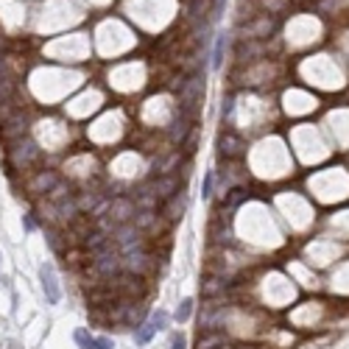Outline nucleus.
Wrapping results in <instances>:
<instances>
[{"label": "nucleus", "mask_w": 349, "mask_h": 349, "mask_svg": "<svg viewBox=\"0 0 349 349\" xmlns=\"http://www.w3.org/2000/svg\"><path fill=\"white\" fill-rule=\"evenodd\" d=\"M39 279H42V290L45 296H48L50 305H56V302L62 299V290H59V282H56V271L50 263H45L42 268H39Z\"/></svg>", "instance_id": "1"}, {"label": "nucleus", "mask_w": 349, "mask_h": 349, "mask_svg": "<svg viewBox=\"0 0 349 349\" xmlns=\"http://www.w3.org/2000/svg\"><path fill=\"white\" fill-rule=\"evenodd\" d=\"M73 338H76V343H79L81 349H114V343L109 341V338H95L87 330H76Z\"/></svg>", "instance_id": "2"}, {"label": "nucleus", "mask_w": 349, "mask_h": 349, "mask_svg": "<svg viewBox=\"0 0 349 349\" xmlns=\"http://www.w3.org/2000/svg\"><path fill=\"white\" fill-rule=\"evenodd\" d=\"M190 313H193V299H182V305L176 307V321L185 324V321L190 319Z\"/></svg>", "instance_id": "3"}, {"label": "nucleus", "mask_w": 349, "mask_h": 349, "mask_svg": "<svg viewBox=\"0 0 349 349\" xmlns=\"http://www.w3.org/2000/svg\"><path fill=\"white\" fill-rule=\"evenodd\" d=\"M223 48H226V36H218V42H215V50H212V67H218L221 65V59H223Z\"/></svg>", "instance_id": "4"}, {"label": "nucleus", "mask_w": 349, "mask_h": 349, "mask_svg": "<svg viewBox=\"0 0 349 349\" xmlns=\"http://www.w3.org/2000/svg\"><path fill=\"white\" fill-rule=\"evenodd\" d=\"M154 330H165V324H168V313L165 310H157V313L151 316V321H148Z\"/></svg>", "instance_id": "5"}, {"label": "nucleus", "mask_w": 349, "mask_h": 349, "mask_svg": "<svg viewBox=\"0 0 349 349\" xmlns=\"http://www.w3.org/2000/svg\"><path fill=\"white\" fill-rule=\"evenodd\" d=\"M154 332H157V330H154V327H151V324H143V330H137V335H134V341H137V343H148Z\"/></svg>", "instance_id": "6"}, {"label": "nucleus", "mask_w": 349, "mask_h": 349, "mask_svg": "<svg viewBox=\"0 0 349 349\" xmlns=\"http://www.w3.org/2000/svg\"><path fill=\"white\" fill-rule=\"evenodd\" d=\"M210 193H212V173H207L204 176V190H201V196H204V199H210Z\"/></svg>", "instance_id": "7"}, {"label": "nucleus", "mask_w": 349, "mask_h": 349, "mask_svg": "<svg viewBox=\"0 0 349 349\" xmlns=\"http://www.w3.org/2000/svg\"><path fill=\"white\" fill-rule=\"evenodd\" d=\"M185 346H187L185 335H173V341H170V349H185Z\"/></svg>", "instance_id": "8"}, {"label": "nucleus", "mask_w": 349, "mask_h": 349, "mask_svg": "<svg viewBox=\"0 0 349 349\" xmlns=\"http://www.w3.org/2000/svg\"><path fill=\"white\" fill-rule=\"evenodd\" d=\"M23 226L31 232V229H34V218H31V215H23Z\"/></svg>", "instance_id": "9"}, {"label": "nucleus", "mask_w": 349, "mask_h": 349, "mask_svg": "<svg viewBox=\"0 0 349 349\" xmlns=\"http://www.w3.org/2000/svg\"><path fill=\"white\" fill-rule=\"evenodd\" d=\"M223 6H226V0H215V17H221Z\"/></svg>", "instance_id": "10"}, {"label": "nucleus", "mask_w": 349, "mask_h": 349, "mask_svg": "<svg viewBox=\"0 0 349 349\" xmlns=\"http://www.w3.org/2000/svg\"><path fill=\"white\" fill-rule=\"evenodd\" d=\"M0 260H3V254H0Z\"/></svg>", "instance_id": "11"}]
</instances>
